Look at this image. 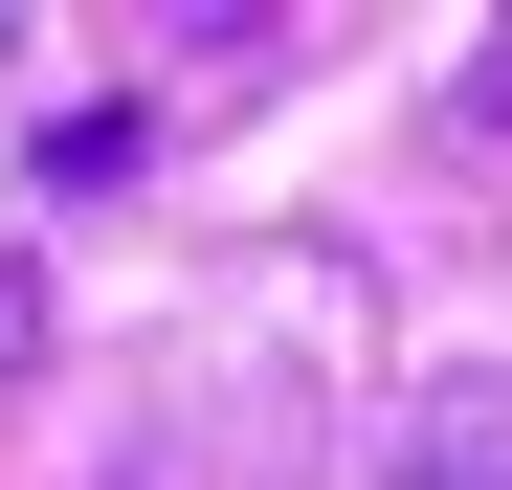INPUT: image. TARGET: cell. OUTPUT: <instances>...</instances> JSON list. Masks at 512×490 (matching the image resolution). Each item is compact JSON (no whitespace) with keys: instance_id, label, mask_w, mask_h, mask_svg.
<instances>
[{"instance_id":"6da1fadb","label":"cell","mask_w":512,"mask_h":490,"mask_svg":"<svg viewBox=\"0 0 512 490\" xmlns=\"http://www.w3.org/2000/svg\"><path fill=\"white\" fill-rule=\"evenodd\" d=\"M401 490H512V401H490V379L423 401V424H401Z\"/></svg>"}]
</instances>
